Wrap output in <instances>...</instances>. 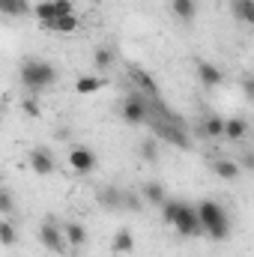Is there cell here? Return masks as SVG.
I'll list each match as a JSON object with an SVG mask.
<instances>
[{
    "label": "cell",
    "instance_id": "cell-1",
    "mask_svg": "<svg viewBox=\"0 0 254 257\" xmlns=\"http://www.w3.org/2000/svg\"><path fill=\"white\" fill-rule=\"evenodd\" d=\"M194 209H197L200 233H206L215 242L230 236V215H227V209L218 200H200V206H194Z\"/></svg>",
    "mask_w": 254,
    "mask_h": 257
},
{
    "label": "cell",
    "instance_id": "cell-2",
    "mask_svg": "<svg viewBox=\"0 0 254 257\" xmlns=\"http://www.w3.org/2000/svg\"><path fill=\"white\" fill-rule=\"evenodd\" d=\"M18 81L24 84V90L42 93V90H48V87L57 84V69H54V63H48V60L27 57L21 63V69H18Z\"/></svg>",
    "mask_w": 254,
    "mask_h": 257
},
{
    "label": "cell",
    "instance_id": "cell-3",
    "mask_svg": "<svg viewBox=\"0 0 254 257\" xmlns=\"http://www.w3.org/2000/svg\"><path fill=\"white\" fill-rule=\"evenodd\" d=\"M153 138L156 141H165V144H171V147H180V150H189L191 147V138H189V128L186 123L177 117V114H171V117H156L153 120Z\"/></svg>",
    "mask_w": 254,
    "mask_h": 257
},
{
    "label": "cell",
    "instance_id": "cell-4",
    "mask_svg": "<svg viewBox=\"0 0 254 257\" xmlns=\"http://www.w3.org/2000/svg\"><path fill=\"white\" fill-rule=\"evenodd\" d=\"M120 117L126 120L129 126L150 123V120H153V117H150V99H147V96H141L138 90H135V93H129L126 99H123V105H120Z\"/></svg>",
    "mask_w": 254,
    "mask_h": 257
},
{
    "label": "cell",
    "instance_id": "cell-5",
    "mask_svg": "<svg viewBox=\"0 0 254 257\" xmlns=\"http://www.w3.org/2000/svg\"><path fill=\"white\" fill-rule=\"evenodd\" d=\"M96 165H99V159H96V153H93L90 147L78 144V147H72V150H69V168H72L75 174L90 177V174L96 171Z\"/></svg>",
    "mask_w": 254,
    "mask_h": 257
},
{
    "label": "cell",
    "instance_id": "cell-6",
    "mask_svg": "<svg viewBox=\"0 0 254 257\" xmlns=\"http://www.w3.org/2000/svg\"><path fill=\"white\" fill-rule=\"evenodd\" d=\"M27 165H30V171L36 177H51L57 171V159H54V153L48 147H33L27 153Z\"/></svg>",
    "mask_w": 254,
    "mask_h": 257
},
{
    "label": "cell",
    "instance_id": "cell-7",
    "mask_svg": "<svg viewBox=\"0 0 254 257\" xmlns=\"http://www.w3.org/2000/svg\"><path fill=\"white\" fill-rule=\"evenodd\" d=\"M180 236H200V221H197V209L191 203H180L177 209V218L171 224Z\"/></svg>",
    "mask_w": 254,
    "mask_h": 257
},
{
    "label": "cell",
    "instance_id": "cell-8",
    "mask_svg": "<svg viewBox=\"0 0 254 257\" xmlns=\"http://www.w3.org/2000/svg\"><path fill=\"white\" fill-rule=\"evenodd\" d=\"M39 242H42L51 254H63L66 248H69V245H66V239H63L60 224H57V221H51V218L39 224Z\"/></svg>",
    "mask_w": 254,
    "mask_h": 257
},
{
    "label": "cell",
    "instance_id": "cell-9",
    "mask_svg": "<svg viewBox=\"0 0 254 257\" xmlns=\"http://www.w3.org/2000/svg\"><path fill=\"white\" fill-rule=\"evenodd\" d=\"M129 75H132V81H135V90H138L141 96H147V99H162V93H159V84H156V78H153L147 69H141V66H132V69H129Z\"/></svg>",
    "mask_w": 254,
    "mask_h": 257
},
{
    "label": "cell",
    "instance_id": "cell-10",
    "mask_svg": "<svg viewBox=\"0 0 254 257\" xmlns=\"http://www.w3.org/2000/svg\"><path fill=\"white\" fill-rule=\"evenodd\" d=\"M60 230H63L66 245H72V248L87 245V227H84L81 221H63V224H60Z\"/></svg>",
    "mask_w": 254,
    "mask_h": 257
},
{
    "label": "cell",
    "instance_id": "cell-11",
    "mask_svg": "<svg viewBox=\"0 0 254 257\" xmlns=\"http://www.w3.org/2000/svg\"><path fill=\"white\" fill-rule=\"evenodd\" d=\"M197 78H200L203 87H218L224 81V72L215 63H209V60H197Z\"/></svg>",
    "mask_w": 254,
    "mask_h": 257
},
{
    "label": "cell",
    "instance_id": "cell-12",
    "mask_svg": "<svg viewBox=\"0 0 254 257\" xmlns=\"http://www.w3.org/2000/svg\"><path fill=\"white\" fill-rule=\"evenodd\" d=\"M171 15L180 24H191L197 18V0H171Z\"/></svg>",
    "mask_w": 254,
    "mask_h": 257
},
{
    "label": "cell",
    "instance_id": "cell-13",
    "mask_svg": "<svg viewBox=\"0 0 254 257\" xmlns=\"http://www.w3.org/2000/svg\"><path fill=\"white\" fill-rule=\"evenodd\" d=\"M111 251L117 257H126L135 251V233L129 230V227H120L117 233H114V239H111Z\"/></svg>",
    "mask_w": 254,
    "mask_h": 257
},
{
    "label": "cell",
    "instance_id": "cell-14",
    "mask_svg": "<svg viewBox=\"0 0 254 257\" xmlns=\"http://www.w3.org/2000/svg\"><path fill=\"white\" fill-rule=\"evenodd\" d=\"M141 200H144V203H150V206H162V203L168 200V192H165V186H162V183L150 180V183H144V189H141Z\"/></svg>",
    "mask_w": 254,
    "mask_h": 257
},
{
    "label": "cell",
    "instance_id": "cell-15",
    "mask_svg": "<svg viewBox=\"0 0 254 257\" xmlns=\"http://www.w3.org/2000/svg\"><path fill=\"white\" fill-rule=\"evenodd\" d=\"M245 135H248V120H245V117H227V120H224L221 138H227V141H242Z\"/></svg>",
    "mask_w": 254,
    "mask_h": 257
},
{
    "label": "cell",
    "instance_id": "cell-16",
    "mask_svg": "<svg viewBox=\"0 0 254 257\" xmlns=\"http://www.w3.org/2000/svg\"><path fill=\"white\" fill-rule=\"evenodd\" d=\"M239 162L236 159H215L212 162V174L221 177V180H239Z\"/></svg>",
    "mask_w": 254,
    "mask_h": 257
},
{
    "label": "cell",
    "instance_id": "cell-17",
    "mask_svg": "<svg viewBox=\"0 0 254 257\" xmlns=\"http://www.w3.org/2000/svg\"><path fill=\"white\" fill-rule=\"evenodd\" d=\"M99 203L105 206V209H123V189H117V186H105V189H99Z\"/></svg>",
    "mask_w": 254,
    "mask_h": 257
},
{
    "label": "cell",
    "instance_id": "cell-18",
    "mask_svg": "<svg viewBox=\"0 0 254 257\" xmlns=\"http://www.w3.org/2000/svg\"><path fill=\"white\" fill-rule=\"evenodd\" d=\"M105 84H108V81H105L102 75H81V78L75 81V93H81V96H87V93H99Z\"/></svg>",
    "mask_w": 254,
    "mask_h": 257
},
{
    "label": "cell",
    "instance_id": "cell-19",
    "mask_svg": "<svg viewBox=\"0 0 254 257\" xmlns=\"http://www.w3.org/2000/svg\"><path fill=\"white\" fill-rule=\"evenodd\" d=\"M114 60H117V54H114L111 45H99V48L93 51V63H96L99 72H108V69L114 66Z\"/></svg>",
    "mask_w": 254,
    "mask_h": 257
},
{
    "label": "cell",
    "instance_id": "cell-20",
    "mask_svg": "<svg viewBox=\"0 0 254 257\" xmlns=\"http://www.w3.org/2000/svg\"><path fill=\"white\" fill-rule=\"evenodd\" d=\"M200 132H203L206 138H221V132H224V117L206 114V117L200 120Z\"/></svg>",
    "mask_w": 254,
    "mask_h": 257
},
{
    "label": "cell",
    "instance_id": "cell-21",
    "mask_svg": "<svg viewBox=\"0 0 254 257\" xmlns=\"http://www.w3.org/2000/svg\"><path fill=\"white\" fill-rule=\"evenodd\" d=\"M230 12L242 24H254V0H230Z\"/></svg>",
    "mask_w": 254,
    "mask_h": 257
},
{
    "label": "cell",
    "instance_id": "cell-22",
    "mask_svg": "<svg viewBox=\"0 0 254 257\" xmlns=\"http://www.w3.org/2000/svg\"><path fill=\"white\" fill-rule=\"evenodd\" d=\"M45 27L54 30V33H75V30H78V18H75V15H60V18L48 21Z\"/></svg>",
    "mask_w": 254,
    "mask_h": 257
},
{
    "label": "cell",
    "instance_id": "cell-23",
    "mask_svg": "<svg viewBox=\"0 0 254 257\" xmlns=\"http://www.w3.org/2000/svg\"><path fill=\"white\" fill-rule=\"evenodd\" d=\"M15 242H18V227H15L9 218H0V245L12 248Z\"/></svg>",
    "mask_w": 254,
    "mask_h": 257
},
{
    "label": "cell",
    "instance_id": "cell-24",
    "mask_svg": "<svg viewBox=\"0 0 254 257\" xmlns=\"http://www.w3.org/2000/svg\"><path fill=\"white\" fill-rule=\"evenodd\" d=\"M33 15L39 18V24H48V21H54V3H51V0H39V3L33 6Z\"/></svg>",
    "mask_w": 254,
    "mask_h": 257
},
{
    "label": "cell",
    "instance_id": "cell-25",
    "mask_svg": "<svg viewBox=\"0 0 254 257\" xmlns=\"http://www.w3.org/2000/svg\"><path fill=\"white\" fill-rule=\"evenodd\" d=\"M0 12L3 15H24L27 12V0H0Z\"/></svg>",
    "mask_w": 254,
    "mask_h": 257
},
{
    "label": "cell",
    "instance_id": "cell-26",
    "mask_svg": "<svg viewBox=\"0 0 254 257\" xmlns=\"http://www.w3.org/2000/svg\"><path fill=\"white\" fill-rule=\"evenodd\" d=\"M141 159L144 162H159V141L156 138H147L141 144Z\"/></svg>",
    "mask_w": 254,
    "mask_h": 257
},
{
    "label": "cell",
    "instance_id": "cell-27",
    "mask_svg": "<svg viewBox=\"0 0 254 257\" xmlns=\"http://www.w3.org/2000/svg\"><path fill=\"white\" fill-rule=\"evenodd\" d=\"M180 203H183V200H171V197H168V200H165V203L159 206V209H162V221H165V224H174V218H177V209H180Z\"/></svg>",
    "mask_w": 254,
    "mask_h": 257
},
{
    "label": "cell",
    "instance_id": "cell-28",
    "mask_svg": "<svg viewBox=\"0 0 254 257\" xmlns=\"http://www.w3.org/2000/svg\"><path fill=\"white\" fill-rule=\"evenodd\" d=\"M12 212H15V194L0 186V215H12Z\"/></svg>",
    "mask_w": 254,
    "mask_h": 257
},
{
    "label": "cell",
    "instance_id": "cell-29",
    "mask_svg": "<svg viewBox=\"0 0 254 257\" xmlns=\"http://www.w3.org/2000/svg\"><path fill=\"white\" fill-rule=\"evenodd\" d=\"M21 111H24L27 117H33V120L42 117V105H39V99H33V96H27V99L21 102Z\"/></svg>",
    "mask_w": 254,
    "mask_h": 257
},
{
    "label": "cell",
    "instance_id": "cell-30",
    "mask_svg": "<svg viewBox=\"0 0 254 257\" xmlns=\"http://www.w3.org/2000/svg\"><path fill=\"white\" fill-rule=\"evenodd\" d=\"M123 209H144V200H141V194L135 192H123Z\"/></svg>",
    "mask_w": 254,
    "mask_h": 257
},
{
    "label": "cell",
    "instance_id": "cell-31",
    "mask_svg": "<svg viewBox=\"0 0 254 257\" xmlns=\"http://www.w3.org/2000/svg\"><path fill=\"white\" fill-rule=\"evenodd\" d=\"M51 3H54V18H60V15H75L72 0H51Z\"/></svg>",
    "mask_w": 254,
    "mask_h": 257
},
{
    "label": "cell",
    "instance_id": "cell-32",
    "mask_svg": "<svg viewBox=\"0 0 254 257\" xmlns=\"http://www.w3.org/2000/svg\"><path fill=\"white\" fill-rule=\"evenodd\" d=\"M242 90H245V96H248V99L254 96V87H251V78H248V75L242 78Z\"/></svg>",
    "mask_w": 254,
    "mask_h": 257
},
{
    "label": "cell",
    "instance_id": "cell-33",
    "mask_svg": "<svg viewBox=\"0 0 254 257\" xmlns=\"http://www.w3.org/2000/svg\"><path fill=\"white\" fill-rule=\"evenodd\" d=\"M0 186H3V171H0Z\"/></svg>",
    "mask_w": 254,
    "mask_h": 257
},
{
    "label": "cell",
    "instance_id": "cell-34",
    "mask_svg": "<svg viewBox=\"0 0 254 257\" xmlns=\"http://www.w3.org/2000/svg\"><path fill=\"white\" fill-rule=\"evenodd\" d=\"M0 123H3V111H0Z\"/></svg>",
    "mask_w": 254,
    "mask_h": 257
},
{
    "label": "cell",
    "instance_id": "cell-35",
    "mask_svg": "<svg viewBox=\"0 0 254 257\" xmlns=\"http://www.w3.org/2000/svg\"><path fill=\"white\" fill-rule=\"evenodd\" d=\"M93 3H102V0H93Z\"/></svg>",
    "mask_w": 254,
    "mask_h": 257
}]
</instances>
